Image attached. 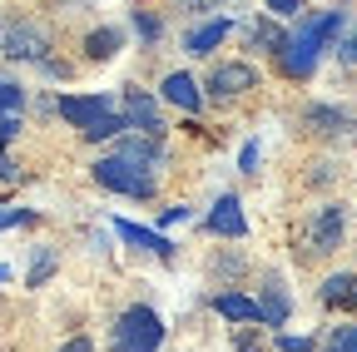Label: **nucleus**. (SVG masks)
<instances>
[{
    "label": "nucleus",
    "instance_id": "nucleus-31",
    "mask_svg": "<svg viewBox=\"0 0 357 352\" xmlns=\"http://www.w3.org/2000/svg\"><path fill=\"white\" fill-rule=\"evenodd\" d=\"M174 6H178V10H218L223 0H174Z\"/></svg>",
    "mask_w": 357,
    "mask_h": 352
},
{
    "label": "nucleus",
    "instance_id": "nucleus-18",
    "mask_svg": "<svg viewBox=\"0 0 357 352\" xmlns=\"http://www.w3.org/2000/svg\"><path fill=\"white\" fill-rule=\"evenodd\" d=\"M114 50H124V30H119V25H100V30H89V35H84V60L105 65Z\"/></svg>",
    "mask_w": 357,
    "mask_h": 352
},
{
    "label": "nucleus",
    "instance_id": "nucleus-14",
    "mask_svg": "<svg viewBox=\"0 0 357 352\" xmlns=\"http://www.w3.org/2000/svg\"><path fill=\"white\" fill-rule=\"evenodd\" d=\"M258 313H263V328H283V323H288L293 298H288V288H283L278 278L263 283V293H258Z\"/></svg>",
    "mask_w": 357,
    "mask_h": 352
},
{
    "label": "nucleus",
    "instance_id": "nucleus-1",
    "mask_svg": "<svg viewBox=\"0 0 357 352\" xmlns=\"http://www.w3.org/2000/svg\"><path fill=\"white\" fill-rule=\"evenodd\" d=\"M342 30H347V15H342V10H323V15L298 20V30L283 35V45H278V55H273V60H278V75H288V79H312L323 50L333 45Z\"/></svg>",
    "mask_w": 357,
    "mask_h": 352
},
{
    "label": "nucleus",
    "instance_id": "nucleus-13",
    "mask_svg": "<svg viewBox=\"0 0 357 352\" xmlns=\"http://www.w3.org/2000/svg\"><path fill=\"white\" fill-rule=\"evenodd\" d=\"M114 234L124 238V243H134V248H144V253H154V258H174V243L164 238V234H154V229H144V224H129V218H114Z\"/></svg>",
    "mask_w": 357,
    "mask_h": 352
},
{
    "label": "nucleus",
    "instance_id": "nucleus-25",
    "mask_svg": "<svg viewBox=\"0 0 357 352\" xmlns=\"http://www.w3.org/2000/svg\"><path fill=\"white\" fill-rule=\"evenodd\" d=\"M318 342L312 337H293V332H278V352H312Z\"/></svg>",
    "mask_w": 357,
    "mask_h": 352
},
{
    "label": "nucleus",
    "instance_id": "nucleus-2",
    "mask_svg": "<svg viewBox=\"0 0 357 352\" xmlns=\"http://www.w3.org/2000/svg\"><path fill=\"white\" fill-rule=\"evenodd\" d=\"M60 119L79 129V139H84V144L119 139V129H129L109 95H65V100H60Z\"/></svg>",
    "mask_w": 357,
    "mask_h": 352
},
{
    "label": "nucleus",
    "instance_id": "nucleus-32",
    "mask_svg": "<svg viewBox=\"0 0 357 352\" xmlns=\"http://www.w3.org/2000/svg\"><path fill=\"white\" fill-rule=\"evenodd\" d=\"M0 179H6V184H10V179H20V169H15V159H6V154H0Z\"/></svg>",
    "mask_w": 357,
    "mask_h": 352
},
{
    "label": "nucleus",
    "instance_id": "nucleus-24",
    "mask_svg": "<svg viewBox=\"0 0 357 352\" xmlns=\"http://www.w3.org/2000/svg\"><path fill=\"white\" fill-rule=\"evenodd\" d=\"M20 224H35L30 208H0V229H20Z\"/></svg>",
    "mask_w": 357,
    "mask_h": 352
},
{
    "label": "nucleus",
    "instance_id": "nucleus-5",
    "mask_svg": "<svg viewBox=\"0 0 357 352\" xmlns=\"http://www.w3.org/2000/svg\"><path fill=\"white\" fill-rule=\"evenodd\" d=\"M347 238V204H323V208H312L307 213V224H303V243L307 253H337Z\"/></svg>",
    "mask_w": 357,
    "mask_h": 352
},
{
    "label": "nucleus",
    "instance_id": "nucleus-22",
    "mask_svg": "<svg viewBox=\"0 0 357 352\" xmlns=\"http://www.w3.org/2000/svg\"><path fill=\"white\" fill-rule=\"evenodd\" d=\"M50 273H55V253H50V248H40V253H35V263H30V278H25V283H30V288H40Z\"/></svg>",
    "mask_w": 357,
    "mask_h": 352
},
{
    "label": "nucleus",
    "instance_id": "nucleus-35",
    "mask_svg": "<svg viewBox=\"0 0 357 352\" xmlns=\"http://www.w3.org/2000/svg\"><path fill=\"white\" fill-rule=\"evenodd\" d=\"M347 347H352V352H357V323H352V337H347Z\"/></svg>",
    "mask_w": 357,
    "mask_h": 352
},
{
    "label": "nucleus",
    "instance_id": "nucleus-8",
    "mask_svg": "<svg viewBox=\"0 0 357 352\" xmlns=\"http://www.w3.org/2000/svg\"><path fill=\"white\" fill-rule=\"evenodd\" d=\"M303 129L318 139H352L357 135V119L342 105H307L303 109Z\"/></svg>",
    "mask_w": 357,
    "mask_h": 352
},
{
    "label": "nucleus",
    "instance_id": "nucleus-6",
    "mask_svg": "<svg viewBox=\"0 0 357 352\" xmlns=\"http://www.w3.org/2000/svg\"><path fill=\"white\" fill-rule=\"evenodd\" d=\"M119 114H124V124L134 129V135H149V139H164V129H169L159 100L149 90H139V84H124L119 90Z\"/></svg>",
    "mask_w": 357,
    "mask_h": 352
},
{
    "label": "nucleus",
    "instance_id": "nucleus-3",
    "mask_svg": "<svg viewBox=\"0 0 357 352\" xmlns=\"http://www.w3.org/2000/svg\"><path fill=\"white\" fill-rule=\"evenodd\" d=\"M109 342H114V352H159V342H164V318L154 313L149 303H134V307H124V313H119Z\"/></svg>",
    "mask_w": 357,
    "mask_h": 352
},
{
    "label": "nucleus",
    "instance_id": "nucleus-17",
    "mask_svg": "<svg viewBox=\"0 0 357 352\" xmlns=\"http://www.w3.org/2000/svg\"><path fill=\"white\" fill-rule=\"evenodd\" d=\"M229 35H234V20H208V25L189 30V40H184V55H208V50H218Z\"/></svg>",
    "mask_w": 357,
    "mask_h": 352
},
{
    "label": "nucleus",
    "instance_id": "nucleus-36",
    "mask_svg": "<svg viewBox=\"0 0 357 352\" xmlns=\"http://www.w3.org/2000/svg\"><path fill=\"white\" fill-rule=\"evenodd\" d=\"M0 283H6V268H0Z\"/></svg>",
    "mask_w": 357,
    "mask_h": 352
},
{
    "label": "nucleus",
    "instance_id": "nucleus-20",
    "mask_svg": "<svg viewBox=\"0 0 357 352\" xmlns=\"http://www.w3.org/2000/svg\"><path fill=\"white\" fill-rule=\"evenodd\" d=\"M129 25H134V35H139L144 45H159V40H164V20H159L149 6H134V10H129Z\"/></svg>",
    "mask_w": 357,
    "mask_h": 352
},
{
    "label": "nucleus",
    "instance_id": "nucleus-16",
    "mask_svg": "<svg viewBox=\"0 0 357 352\" xmlns=\"http://www.w3.org/2000/svg\"><path fill=\"white\" fill-rule=\"evenodd\" d=\"M318 298H323V307H347V313H357V273H333V278H323Z\"/></svg>",
    "mask_w": 357,
    "mask_h": 352
},
{
    "label": "nucleus",
    "instance_id": "nucleus-7",
    "mask_svg": "<svg viewBox=\"0 0 357 352\" xmlns=\"http://www.w3.org/2000/svg\"><path fill=\"white\" fill-rule=\"evenodd\" d=\"M0 50L6 60H50V30L35 20H10L0 35Z\"/></svg>",
    "mask_w": 357,
    "mask_h": 352
},
{
    "label": "nucleus",
    "instance_id": "nucleus-12",
    "mask_svg": "<svg viewBox=\"0 0 357 352\" xmlns=\"http://www.w3.org/2000/svg\"><path fill=\"white\" fill-rule=\"evenodd\" d=\"M164 100L178 105L184 114H199V109H204V84H199L189 70H174V75H164Z\"/></svg>",
    "mask_w": 357,
    "mask_h": 352
},
{
    "label": "nucleus",
    "instance_id": "nucleus-34",
    "mask_svg": "<svg viewBox=\"0 0 357 352\" xmlns=\"http://www.w3.org/2000/svg\"><path fill=\"white\" fill-rule=\"evenodd\" d=\"M60 352H95V347H89V337H70Z\"/></svg>",
    "mask_w": 357,
    "mask_h": 352
},
{
    "label": "nucleus",
    "instance_id": "nucleus-29",
    "mask_svg": "<svg viewBox=\"0 0 357 352\" xmlns=\"http://www.w3.org/2000/svg\"><path fill=\"white\" fill-rule=\"evenodd\" d=\"M20 135V114H6V119H0V144H10Z\"/></svg>",
    "mask_w": 357,
    "mask_h": 352
},
{
    "label": "nucleus",
    "instance_id": "nucleus-19",
    "mask_svg": "<svg viewBox=\"0 0 357 352\" xmlns=\"http://www.w3.org/2000/svg\"><path fill=\"white\" fill-rule=\"evenodd\" d=\"M243 40L253 50H268V55H278V45H283V30L273 25V20H253V25H243Z\"/></svg>",
    "mask_w": 357,
    "mask_h": 352
},
{
    "label": "nucleus",
    "instance_id": "nucleus-33",
    "mask_svg": "<svg viewBox=\"0 0 357 352\" xmlns=\"http://www.w3.org/2000/svg\"><path fill=\"white\" fill-rule=\"evenodd\" d=\"M178 218H189V208H159V224H178Z\"/></svg>",
    "mask_w": 357,
    "mask_h": 352
},
{
    "label": "nucleus",
    "instance_id": "nucleus-26",
    "mask_svg": "<svg viewBox=\"0 0 357 352\" xmlns=\"http://www.w3.org/2000/svg\"><path fill=\"white\" fill-rule=\"evenodd\" d=\"M347 337H352V323H347V328H333V332H328V342H323V352H352V347H347Z\"/></svg>",
    "mask_w": 357,
    "mask_h": 352
},
{
    "label": "nucleus",
    "instance_id": "nucleus-11",
    "mask_svg": "<svg viewBox=\"0 0 357 352\" xmlns=\"http://www.w3.org/2000/svg\"><path fill=\"white\" fill-rule=\"evenodd\" d=\"M114 154H119L124 164H134V169L154 174V169L164 164V139H149V135H119V139H114Z\"/></svg>",
    "mask_w": 357,
    "mask_h": 352
},
{
    "label": "nucleus",
    "instance_id": "nucleus-9",
    "mask_svg": "<svg viewBox=\"0 0 357 352\" xmlns=\"http://www.w3.org/2000/svg\"><path fill=\"white\" fill-rule=\"evenodd\" d=\"M199 229L213 234V238H248V213H243V204H238L234 194H223V199L204 213Z\"/></svg>",
    "mask_w": 357,
    "mask_h": 352
},
{
    "label": "nucleus",
    "instance_id": "nucleus-15",
    "mask_svg": "<svg viewBox=\"0 0 357 352\" xmlns=\"http://www.w3.org/2000/svg\"><path fill=\"white\" fill-rule=\"evenodd\" d=\"M208 307L218 318H229V323H263L258 298H248V293H218V298H208Z\"/></svg>",
    "mask_w": 357,
    "mask_h": 352
},
{
    "label": "nucleus",
    "instance_id": "nucleus-27",
    "mask_svg": "<svg viewBox=\"0 0 357 352\" xmlns=\"http://www.w3.org/2000/svg\"><path fill=\"white\" fill-rule=\"evenodd\" d=\"M234 347H238V352H263V337L243 328V332H234Z\"/></svg>",
    "mask_w": 357,
    "mask_h": 352
},
{
    "label": "nucleus",
    "instance_id": "nucleus-28",
    "mask_svg": "<svg viewBox=\"0 0 357 352\" xmlns=\"http://www.w3.org/2000/svg\"><path fill=\"white\" fill-rule=\"evenodd\" d=\"M298 6H303V0H268V10H273L278 20H293V15H298Z\"/></svg>",
    "mask_w": 357,
    "mask_h": 352
},
{
    "label": "nucleus",
    "instance_id": "nucleus-21",
    "mask_svg": "<svg viewBox=\"0 0 357 352\" xmlns=\"http://www.w3.org/2000/svg\"><path fill=\"white\" fill-rule=\"evenodd\" d=\"M20 105H25V90H20L10 75H0V119H6V114H20Z\"/></svg>",
    "mask_w": 357,
    "mask_h": 352
},
{
    "label": "nucleus",
    "instance_id": "nucleus-23",
    "mask_svg": "<svg viewBox=\"0 0 357 352\" xmlns=\"http://www.w3.org/2000/svg\"><path fill=\"white\" fill-rule=\"evenodd\" d=\"M337 60H342V65H357V20H347V30H342V40H337Z\"/></svg>",
    "mask_w": 357,
    "mask_h": 352
},
{
    "label": "nucleus",
    "instance_id": "nucleus-30",
    "mask_svg": "<svg viewBox=\"0 0 357 352\" xmlns=\"http://www.w3.org/2000/svg\"><path fill=\"white\" fill-rule=\"evenodd\" d=\"M253 164H258V139H248L243 154H238V169H243V174H253Z\"/></svg>",
    "mask_w": 357,
    "mask_h": 352
},
{
    "label": "nucleus",
    "instance_id": "nucleus-4",
    "mask_svg": "<svg viewBox=\"0 0 357 352\" xmlns=\"http://www.w3.org/2000/svg\"><path fill=\"white\" fill-rule=\"evenodd\" d=\"M89 174H95V184L109 189V194H124V199H154V174L124 164L119 154L95 159V164H89Z\"/></svg>",
    "mask_w": 357,
    "mask_h": 352
},
{
    "label": "nucleus",
    "instance_id": "nucleus-10",
    "mask_svg": "<svg viewBox=\"0 0 357 352\" xmlns=\"http://www.w3.org/2000/svg\"><path fill=\"white\" fill-rule=\"evenodd\" d=\"M248 90H258V70L248 60H229L208 75V95H218V100H238Z\"/></svg>",
    "mask_w": 357,
    "mask_h": 352
}]
</instances>
